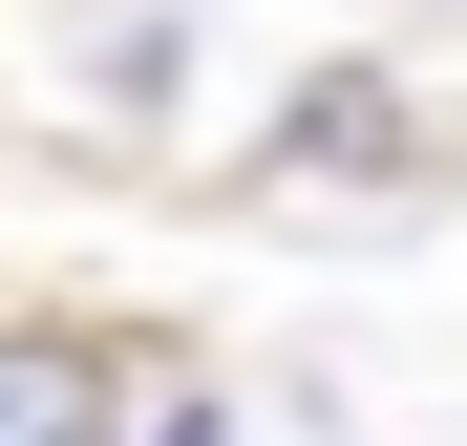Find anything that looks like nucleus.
<instances>
[{"instance_id":"nucleus-1","label":"nucleus","mask_w":467,"mask_h":446,"mask_svg":"<svg viewBox=\"0 0 467 446\" xmlns=\"http://www.w3.org/2000/svg\"><path fill=\"white\" fill-rule=\"evenodd\" d=\"M0 446H107V340L0 319Z\"/></svg>"},{"instance_id":"nucleus-3","label":"nucleus","mask_w":467,"mask_h":446,"mask_svg":"<svg viewBox=\"0 0 467 446\" xmlns=\"http://www.w3.org/2000/svg\"><path fill=\"white\" fill-rule=\"evenodd\" d=\"M128 446H234V404H149V425H128Z\"/></svg>"},{"instance_id":"nucleus-2","label":"nucleus","mask_w":467,"mask_h":446,"mask_svg":"<svg viewBox=\"0 0 467 446\" xmlns=\"http://www.w3.org/2000/svg\"><path fill=\"white\" fill-rule=\"evenodd\" d=\"M361 149L404 171V86H361V64H340V86H297V128H276V171H361Z\"/></svg>"}]
</instances>
